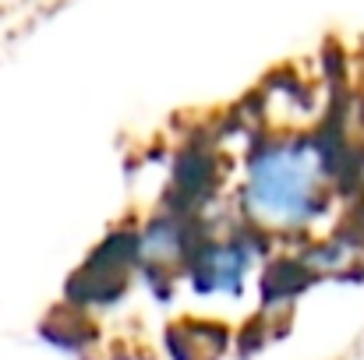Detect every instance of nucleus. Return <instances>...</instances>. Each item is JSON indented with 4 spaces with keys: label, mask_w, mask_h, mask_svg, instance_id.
Segmentation results:
<instances>
[{
    "label": "nucleus",
    "mask_w": 364,
    "mask_h": 360,
    "mask_svg": "<svg viewBox=\"0 0 364 360\" xmlns=\"http://www.w3.org/2000/svg\"><path fill=\"white\" fill-rule=\"evenodd\" d=\"M230 347V329L220 322L184 318L166 329V350L173 360H216Z\"/></svg>",
    "instance_id": "20e7f679"
},
{
    "label": "nucleus",
    "mask_w": 364,
    "mask_h": 360,
    "mask_svg": "<svg viewBox=\"0 0 364 360\" xmlns=\"http://www.w3.org/2000/svg\"><path fill=\"white\" fill-rule=\"evenodd\" d=\"M251 223L241 237H205L195 258L188 261V279L205 297H237L244 286V276L255 258V244L247 240Z\"/></svg>",
    "instance_id": "7ed1b4c3"
},
{
    "label": "nucleus",
    "mask_w": 364,
    "mask_h": 360,
    "mask_svg": "<svg viewBox=\"0 0 364 360\" xmlns=\"http://www.w3.org/2000/svg\"><path fill=\"white\" fill-rule=\"evenodd\" d=\"M138 261V234L134 230H114L103 244L85 258V265L71 276L68 300L71 307H110L127 293L131 272Z\"/></svg>",
    "instance_id": "f03ea898"
},
{
    "label": "nucleus",
    "mask_w": 364,
    "mask_h": 360,
    "mask_svg": "<svg viewBox=\"0 0 364 360\" xmlns=\"http://www.w3.org/2000/svg\"><path fill=\"white\" fill-rule=\"evenodd\" d=\"M333 184L318 138L262 141L244 170V216L258 230H304L326 212Z\"/></svg>",
    "instance_id": "f257e3e1"
}]
</instances>
